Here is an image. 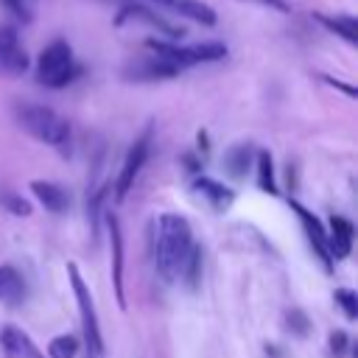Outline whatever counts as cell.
Returning <instances> with one entry per match:
<instances>
[{
  "mask_svg": "<svg viewBox=\"0 0 358 358\" xmlns=\"http://www.w3.org/2000/svg\"><path fill=\"white\" fill-rule=\"evenodd\" d=\"M154 266L168 285H176L196 246L190 221L179 213H162L154 221Z\"/></svg>",
  "mask_w": 358,
  "mask_h": 358,
  "instance_id": "6da1fadb",
  "label": "cell"
},
{
  "mask_svg": "<svg viewBox=\"0 0 358 358\" xmlns=\"http://www.w3.org/2000/svg\"><path fill=\"white\" fill-rule=\"evenodd\" d=\"M14 117H17V126L25 134H31L42 145L53 148L59 157H70V151H73V129H70L67 117H62L56 109L42 106V103H17L14 106Z\"/></svg>",
  "mask_w": 358,
  "mask_h": 358,
  "instance_id": "7a4b0ae2",
  "label": "cell"
},
{
  "mask_svg": "<svg viewBox=\"0 0 358 358\" xmlns=\"http://www.w3.org/2000/svg\"><path fill=\"white\" fill-rule=\"evenodd\" d=\"M145 48L151 50V56L173 64L179 73L185 67H196V64H210V62H221L227 56V45L221 42H199V45H179V42H165V39H145Z\"/></svg>",
  "mask_w": 358,
  "mask_h": 358,
  "instance_id": "3957f363",
  "label": "cell"
},
{
  "mask_svg": "<svg viewBox=\"0 0 358 358\" xmlns=\"http://www.w3.org/2000/svg\"><path fill=\"white\" fill-rule=\"evenodd\" d=\"M81 73V67L73 59V48L67 39H53L50 45L42 48V53L36 56V81L48 90H62L67 87L76 76Z\"/></svg>",
  "mask_w": 358,
  "mask_h": 358,
  "instance_id": "277c9868",
  "label": "cell"
},
{
  "mask_svg": "<svg viewBox=\"0 0 358 358\" xmlns=\"http://www.w3.org/2000/svg\"><path fill=\"white\" fill-rule=\"evenodd\" d=\"M67 277H70V288H73V296H76V305H78V319H81V333H84L87 352H92L95 358H103V336H101L92 291H90V285L81 277L76 263H67Z\"/></svg>",
  "mask_w": 358,
  "mask_h": 358,
  "instance_id": "5b68a950",
  "label": "cell"
},
{
  "mask_svg": "<svg viewBox=\"0 0 358 358\" xmlns=\"http://www.w3.org/2000/svg\"><path fill=\"white\" fill-rule=\"evenodd\" d=\"M151 140H154V126L148 123L140 131V137L131 143V148L126 151V159H123V165L117 171V179H115V201H123L129 196V190L134 187V182H137V176H140V171H143V165L151 154Z\"/></svg>",
  "mask_w": 358,
  "mask_h": 358,
  "instance_id": "8992f818",
  "label": "cell"
},
{
  "mask_svg": "<svg viewBox=\"0 0 358 358\" xmlns=\"http://www.w3.org/2000/svg\"><path fill=\"white\" fill-rule=\"evenodd\" d=\"M126 22H143V25L154 28L157 34H162V36H165V42H179V39H185V34H187L182 25L171 22V20H168V17H162L154 6L140 3V0L120 6L117 17H115V25L120 28V25H126Z\"/></svg>",
  "mask_w": 358,
  "mask_h": 358,
  "instance_id": "52a82bcc",
  "label": "cell"
},
{
  "mask_svg": "<svg viewBox=\"0 0 358 358\" xmlns=\"http://www.w3.org/2000/svg\"><path fill=\"white\" fill-rule=\"evenodd\" d=\"M103 227H106V241H109V268H112V288H115V302L120 310H126V288H123V232L120 221L115 213H103Z\"/></svg>",
  "mask_w": 358,
  "mask_h": 358,
  "instance_id": "ba28073f",
  "label": "cell"
},
{
  "mask_svg": "<svg viewBox=\"0 0 358 358\" xmlns=\"http://www.w3.org/2000/svg\"><path fill=\"white\" fill-rule=\"evenodd\" d=\"M291 210H294V215H296V221H299V227H302V232H305V238H308V243H310V249H313V257L322 263L324 271H333V260H330V255H327V238H324L322 221H319L308 207H302V204L294 201V199H291Z\"/></svg>",
  "mask_w": 358,
  "mask_h": 358,
  "instance_id": "9c48e42d",
  "label": "cell"
},
{
  "mask_svg": "<svg viewBox=\"0 0 358 358\" xmlns=\"http://www.w3.org/2000/svg\"><path fill=\"white\" fill-rule=\"evenodd\" d=\"M28 53L20 42V34L14 25H0V73L6 76H22L28 70Z\"/></svg>",
  "mask_w": 358,
  "mask_h": 358,
  "instance_id": "30bf717a",
  "label": "cell"
},
{
  "mask_svg": "<svg viewBox=\"0 0 358 358\" xmlns=\"http://www.w3.org/2000/svg\"><path fill=\"white\" fill-rule=\"evenodd\" d=\"M0 352H3V358H48L36 347V341L17 324L0 327Z\"/></svg>",
  "mask_w": 358,
  "mask_h": 358,
  "instance_id": "8fae6325",
  "label": "cell"
},
{
  "mask_svg": "<svg viewBox=\"0 0 358 358\" xmlns=\"http://www.w3.org/2000/svg\"><path fill=\"white\" fill-rule=\"evenodd\" d=\"M140 3H148L154 8H165V11L179 14V17H187L199 25H204V28H213L218 22V14L201 0H140Z\"/></svg>",
  "mask_w": 358,
  "mask_h": 358,
  "instance_id": "7c38bea8",
  "label": "cell"
},
{
  "mask_svg": "<svg viewBox=\"0 0 358 358\" xmlns=\"http://www.w3.org/2000/svg\"><path fill=\"white\" fill-rule=\"evenodd\" d=\"M176 76H179V70L157 56H143L123 67V78H129V81H168Z\"/></svg>",
  "mask_w": 358,
  "mask_h": 358,
  "instance_id": "4fadbf2b",
  "label": "cell"
},
{
  "mask_svg": "<svg viewBox=\"0 0 358 358\" xmlns=\"http://www.w3.org/2000/svg\"><path fill=\"white\" fill-rule=\"evenodd\" d=\"M28 190L31 196L48 210V213H67L70 210V190L59 182H50V179H31L28 182Z\"/></svg>",
  "mask_w": 358,
  "mask_h": 358,
  "instance_id": "5bb4252c",
  "label": "cell"
},
{
  "mask_svg": "<svg viewBox=\"0 0 358 358\" xmlns=\"http://www.w3.org/2000/svg\"><path fill=\"white\" fill-rule=\"evenodd\" d=\"M352 235H355L352 221L344 218V215H336V213H333V215H330V229H324V238H327V255H330L333 263L350 257V252H352Z\"/></svg>",
  "mask_w": 358,
  "mask_h": 358,
  "instance_id": "9a60e30c",
  "label": "cell"
},
{
  "mask_svg": "<svg viewBox=\"0 0 358 358\" xmlns=\"http://www.w3.org/2000/svg\"><path fill=\"white\" fill-rule=\"evenodd\" d=\"M193 193L213 210V213H227L235 201V190H229L227 185H221L218 179L210 176H196L193 179Z\"/></svg>",
  "mask_w": 358,
  "mask_h": 358,
  "instance_id": "2e32d148",
  "label": "cell"
},
{
  "mask_svg": "<svg viewBox=\"0 0 358 358\" xmlns=\"http://www.w3.org/2000/svg\"><path fill=\"white\" fill-rule=\"evenodd\" d=\"M313 20L347 45H358V20L352 14H313Z\"/></svg>",
  "mask_w": 358,
  "mask_h": 358,
  "instance_id": "e0dca14e",
  "label": "cell"
},
{
  "mask_svg": "<svg viewBox=\"0 0 358 358\" xmlns=\"http://www.w3.org/2000/svg\"><path fill=\"white\" fill-rule=\"evenodd\" d=\"M252 159H255V148L249 143H238V145H229L227 154H224V165L227 171L235 176V179H243L246 171L252 168Z\"/></svg>",
  "mask_w": 358,
  "mask_h": 358,
  "instance_id": "ac0fdd59",
  "label": "cell"
},
{
  "mask_svg": "<svg viewBox=\"0 0 358 358\" xmlns=\"http://www.w3.org/2000/svg\"><path fill=\"white\" fill-rule=\"evenodd\" d=\"M25 294L22 274L14 266H0V302H20Z\"/></svg>",
  "mask_w": 358,
  "mask_h": 358,
  "instance_id": "d6986e66",
  "label": "cell"
},
{
  "mask_svg": "<svg viewBox=\"0 0 358 358\" xmlns=\"http://www.w3.org/2000/svg\"><path fill=\"white\" fill-rule=\"evenodd\" d=\"M255 171H257V187L268 196H277V182H274V159L271 151L260 148L255 151Z\"/></svg>",
  "mask_w": 358,
  "mask_h": 358,
  "instance_id": "ffe728a7",
  "label": "cell"
},
{
  "mask_svg": "<svg viewBox=\"0 0 358 358\" xmlns=\"http://www.w3.org/2000/svg\"><path fill=\"white\" fill-rule=\"evenodd\" d=\"M201 266H204V252H201V246L196 243L193 252H190V257H187V263H185V268H182L179 282H185L190 291H196L199 282H201Z\"/></svg>",
  "mask_w": 358,
  "mask_h": 358,
  "instance_id": "44dd1931",
  "label": "cell"
},
{
  "mask_svg": "<svg viewBox=\"0 0 358 358\" xmlns=\"http://www.w3.org/2000/svg\"><path fill=\"white\" fill-rule=\"evenodd\" d=\"M78 350H81V344L73 333H59L48 341V358H76Z\"/></svg>",
  "mask_w": 358,
  "mask_h": 358,
  "instance_id": "7402d4cb",
  "label": "cell"
},
{
  "mask_svg": "<svg viewBox=\"0 0 358 358\" xmlns=\"http://www.w3.org/2000/svg\"><path fill=\"white\" fill-rule=\"evenodd\" d=\"M285 330L296 338H305L310 333V319L305 316V310H299V308L285 310Z\"/></svg>",
  "mask_w": 358,
  "mask_h": 358,
  "instance_id": "603a6c76",
  "label": "cell"
},
{
  "mask_svg": "<svg viewBox=\"0 0 358 358\" xmlns=\"http://www.w3.org/2000/svg\"><path fill=\"white\" fill-rule=\"evenodd\" d=\"M333 299H336V305L341 308V313H344L350 322L358 319V294H355L352 288H336Z\"/></svg>",
  "mask_w": 358,
  "mask_h": 358,
  "instance_id": "cb8c5ba5",
  "label": "cell"
},
{
  "mask_svg": "<svg viewBox=\"0 0 358 358\" xmlns=\"http://www.w3.org/2000/svg\"><path fill=\"white\" fill-rule=\"evenodd\" d=\"M0 204H3L11 215H20V218H25V215H31V213H34L31 201H28V199H22L20 193H3V196H0Z\"/></svg>",
  "mask_w": 358,
  "mask_h": 358,
  "instance_id": "d4e9b609",
  "label": "cell"
},
{
  "mask_svg": "<svg viewBox=\"0 0 358 358\" xmlns=\"http://www.w3.org/2000/svg\"><path fill=\"white\" fill-rule=\"evenodd\" d=\"M17 20H22V22H28L31 20V8H28V3L25 0H0Z\"/></svg>",
  "mask_w": 358,
  "mask_h": 358,
  "instance_id": "484cf974",
  "label": "cell"
},
{
  "mask_svg": "<svg viewBox=\"0 0 358 358\" xmlns=\"http://www.w3.org/2000/svg\"><path fill=\"white\" fill-rule=\"evenodd\" d=\"M347 344H350V341H347V333H344V330H333V333H330V350H333L336 355H344V352H347Z\"/></svg>",
  "mask_w": 358,
  "mask_h": 358,
  "instance_id": "4316f807",
  "label": "cell"
},
{
  "mask_svg": "<svg viewBox=\"0 0 358 358\" xmlns=\"http://www.w3.org/2000/svg\"><path fill=\"white\" fill-rule=\"evenodd\" d=\"M246 3H257V6H266L268 11H280V14H288L291 11V3L288 0H246Z\"/></svg>",
  "mask_w": 358,
  "mask_h": 358,
  "instance_id": "83f0119b",
  "label": "cell"
},
{
  "mask_svg": "<svg viewBox=\"0 0 358 358\" xmlns=\"http://www.w3.org/2000/svg\"><path fill=\"white\" fill-rule=\"evenodd\" d=\"M319 78H322L324 84H330V87H336V90H341V92H344V95H350V98H355V95H358L352 84H344V81H336L333 76H319Z\"/></svg>",
  "mask_w": 358,
  "mask_h": 358,
  "instance_id": "f1b7e54d",
  "label": "cell"
}]
</instances>
